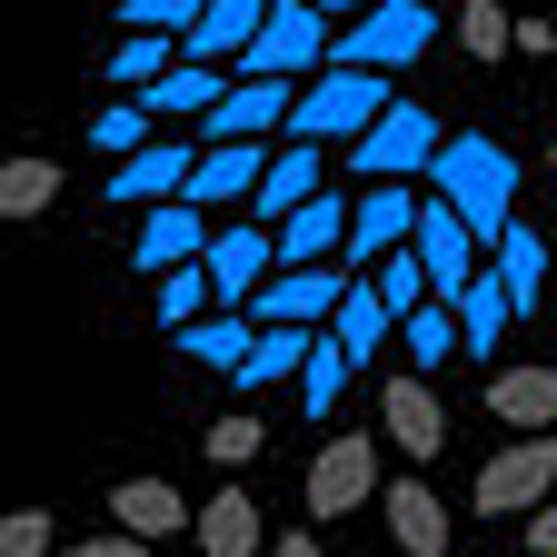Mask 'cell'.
Here are the masks:
<instances>
[{
	"mask_svg": "<svg viewBox=\"0 0 557 557\" xmlns=\"http://www.w3.org/2000/svg\"><path fill=\"white\" fill-rule=\"evenodd\" d=\"M429 189H438L458 220L478 230V249H498V239L518 230V160H508L487 129H448V150H438Z\"/></svg>",
	"mask_w": 557,
	"mask_h": 557,
	"instance_id": "obj_1",
	"label": "cell"
},
{
	"mask_svg": "<svg viewBox=\"0 0 557 557\" xmlns=\"http://www.w3.org/2000/svg\"><path fill=\"white\" fill-rule=\"evenodd\" d=\"M388 110H398L388 70H348V60H329L319 81L299 90V110H289V139H369Z\"/></svg>",
	"mask_w": 557,
	"mask_h": 557,
	"instance_id": "obj_2",
	"label": "cell"
},
{
	"mask_svg": "<svg viewBox=\"0 0 557 557\" xmlns=\"http://www.w3.org/2000/svg\"><path fill=\"white\" fill-rule=\"evenodd\" d=\"M329 60H338V21L309 11V0H278L269 30H259L249 60H239V81H319Z\"/></svg>",
	"mask_w": 557,
	"mask_h": 557,
	"instance_id": "obj_3",
	"label": "cell"
},
{
	"mask_svg": "<svg viewBox=\"0 0 557 557\" xmlns=\"http://www.w3.org/2000/svg\"><path fill=\"white\" fill-rule=\"evenodd\" d=\"M438 40L429 0H379L369 21H338V60L348 70H418V50Z\"/></svg>",
	"mask_w": 557,
	"mask_h": 557,
	"instance_id": "obj_4",
	"label": "cell"
},
{
	"mask_svg": "<svg viewBox=\"0 0 557 557\" xmlns=\"http://www.w3.org/2000/svg\"><path fill=\"white\" fill-rule=\"evenodd\" d=\"M438 150H448V129L418 110V100H398L369 139H348V170H359V180H429Z\"/></svg>",
	"mask_w": 557,
	"mask_h": 557,
	"instance_id": "obj_5",
	"label": "cell"
},
{
	"mask_svg": "<svg viewBox=\"0 0 557 557\" xmlns=\"http://www.w3.org/2000/svg\"><path fill=\"white\" fill-rule=\"evenodd\" d=\"M547 487H557V438H508L498 458L478 468V518H537L547 508Z\"/></svg>",
	"mask_w": 557,
	"mask_h": 557,
	"instance_id": "obj_6",
	"label": "cell"
},
{
	"mask_svg": "<svg viewBox=\"0 0 557 557\" xmlns=\"http://www.w3.org/2000/svg\"><path fill=\"white\" fill-rule=\"evenodd\" d=\"M348 289H359V278H348L338 259H309V269H278L269 289L249 299V319H259V329H329Z\"/></svg>",
	"mask_w": 557,
	"mask_h": 557,
	"instance_id": "obj_7",
	"label": "cell"
},
{
	"mask_svg": "<svg viewBox=\"0 0 557 557\" xmlns=\"http://www.w3.org/2000/svg\"><path fill=\"white\" fill-rule=\"evenodd\" d=\"M418 209H429V189L418 180H369L359 189V220H348V269H379L418 239Z\"/></svg>",
	"mask_w": 557,
	"mask_h": 557,
	"instance_id": "obj_8",
	"label": "cell"
},
{
	"mask_svg": "<svg viewBox=\"0 0 557 557\" xmlns=\"http://www.w3.org/2000/svg\"><path fill=\"white\" fill-rule=\"evenodd\" d=\"M209 209L199 199H160V209H139V239H129V269H150V278H170V269H189V259H209Z\"/></svg>",
	"mask_w": 557,
	"mask_h": 557,
	"instance_id": "obj_9",
	"label": "cell"
},
{
	"mask_svg": "<svg viewBox=\"0 0 557 557\" xmlns=\"http://www.w3.org/2000/svg\"><path fill=\"white\" fill-rule=\"evenodd\" d=\"M309 518H348V508H369L379 498V448L369 438H329L319 458H309Z\"/></svg>",
	"mask_w": 557,
	"mask_h": 557,
	"instance_id": "obj_10",
	"label": "cell"
},
{
	"mask_svg": "<svg viewBox=\"0 0 557 557\" xmlns=\"http://www.w3.org/2000/svg\"><path fill=\"white\" fill-rule=\"evenodd\" d=\"M199 269L220 278V309H249L269 278H278V230L239 220V230H220V239H209V259H199Z\"/></svg>",
	"mask_w": 557,
	"mask_h": 557,
	"instance_id": "obj_11",
	"label": "cell"
},
{
	"mask_svg": "<svg viewBox=\"0 0 557 557\" xmlns=\"http://www.w3.org/2000/svg\"><path fill=\"white\" fill-rule=\"evenodd\" d=\"M379 429H388V448H398V458L429 468V458L448 448V408H438V388H429V379L408 369V379H388V388H379Z\"/></svg>",
	"mask_w": 557,
	"mask_h": 557,
	"instance_id": "obj_12",
	"label": "cell"
},
{
	"mask_svg": "<svg viewBox=\"0 0 557 557\" xmlns=\"http://www.w3.org/2000/svg\"><path fill=\"white\" fill-rule=\"evenodd\" d=\"M418 259H429V289H438V299H468V278H478V230L458 220L438 189H429V209H418Z\"/></svg>",
	"mask_w": 557,
	"mask_h": 557,
	"instance_id": "obj_13",
	"label": "cell"
},
{
	"mask_svg": "<svg viewBox=\"0 0 557 557\" xmlns=\"http://www.w3.org/2000/svg\"><path fill=\"white\" fill-rule=\"evenodd\" d=\"M329 189V139H278V160H269V180H259V230H278L289 209H309Z\"/></svg>",
	"mask_w": 557,
	"mask_h": 557,
	"instance_id": "obj_14",
	"label": "cell"
},
{
	"mask_svg": "<svg viewBox=\"0 0 557 557\" xmlns=\"http://www.w3.org/2000/svg\"><path fill=\"white\" fill-rule=\"evenodd\" d=\"M299 90H309V81H239V90H230L220 110L199 120V139H209V150H220V139H259V129H289Z\"/></svg>",
	"mask_w": 557,
	"mask_h": 557,
	"instance_id": "obj_15",
	"label": "cell"
},
{
	"mask_svg": "<svg viewBox=\"0 0 557 557\" xmlns=\"http://www.w3.org/2000/svg\"><path fill=\"white\" fill-rule=\"evenodd\" d=\"M189 170H199V150H189V139H150V150H129V160L110 170V199H139V209L189 199Z\"/></svg>",
	"mask_w": 557,
	"mask_h": 557,
	"instance_id": "obj_16",
	"label": "cell"
},
{
	"mask_svg": "<svg viewBox=\"0 0 557 557\" xmlns=\"http://www.w3.org/2000/svg\"><path fill=\"white\" fill-rule=\"evenodd\" d=\"M348 220H359V199H338V189H319L309 209H289V220H278V269L338 259V249H348Z\"/></svg>",
	"mask_w": 557,
	"mask_h": 557,
	"instance_id": "obj_17",
	"label": "cell"
},
{
	"mask_svg": "<svg viewBox=\"0 0 557 557\" xmlns=\"http://www.w3.org/2000/svg\"><path fill=\"white\" fill-rule=\"evenodd\" d=\"M269 160H278V150H259V139H220V150H199V170H189V199H199V209H230V199H259Z\"/></svg>",
	"mask_w": 557,
	"mask_h": 557,
	"instance_id": "obj_18",
	"label": "cell"
},
{
	"mask_svg": "<svg viewBox=\"0 0 557 557\" xmlns=\"http://www.w3.org/2000/svg\"><path fill=\"white\" fill-rule=\"evenodd\" d=\"M487 418L518 438H547L557 429V369H498L487 379Z\"/></svg>",
	"mask_w": 557,
	"mask_h": 557,
	"instance_id": "obj_19",
	"label": "cell"
},
{
	"mask_svg": "<svg viewBox=\"0 0 557 557\" xmlns=\"http://www.w3.org/2000/svg\"><path fill=\"white\" fill-rule=\"evenodd\" d=\"M269 11H278V0H209V21H199L180 50H189V60H220V70H239V60H249V40L269 30Z\"/></svg>",
	"mask_w": 557,
	"mask_h": 557,
	"instance_id": "obj_20",
	"label": "cell"
},
{
	"mask_svg": "<svg viewBox=\"0 0 557 557\" xmlns=\"http://www.w3.org/2000/svg\"><path fill=\"white\" fill-rule=\"evenodd\" d=\"M379 518H388L398 557H448V508H438V498H429V487H418V478L379 487Z\"/></svg>",
	"mask_w": 557,
	"mask_h": 557,
	"instance_id": "obj_21",
	"label": "cell"
},
{
	"mask_svg": "<svg viewBox=\"0 0 557 557\" xmlns=\"http://www.w3.org/2000/svg\"><path fill=\"white\" fill-rule=\"evenodd\" d=\"M110 518H120V537H180V518H199V508H180V487H160V478H120L110 487Z\"/></svg>",
	"mask_w": 557,
	"mask_h": 557,
	"instance_id": "obj_22",
	"label": "cell"
},
{
	"mask_svg": "<svg viewBox=\"0 0 557 557\" xmlns=\"http://www.w3.org/2000/svg\"><path fill=\"white\" fill-rule=\"evenodd\" d=\"M189 537H199V557H259V498L249 487H220V498L189 518Z\"/></svg>",
	"mask_w": 557,
	"mask_h": 557,
	"instance_id": "obj_23",
	"label": "cell"
},
{
	"mask_svg": "<svg viewBox=\"0 0 557 557\" xmlns=\"http://www.w3.org/2000/svg\"><path fill=\"white\" fill-rule=\"evenodd\" d=\"M230 90H239V81H230V70H220V60H180V70H170V81H160V90H139V100H150L160 120H209V110H220Z\"/></svg>",
	"mask_w": 557,
	"mask_h": 557,
	"instance_id": "obj_24",
	"label": "cell"
},
{
	"mask_svg": "<svg viewBox=\"0 0 557 557\" xmlns=\"http://www.w3.org/2000/svg\"><path fill=\"white\" fill-rule=\"evenodd\" d=\"M249 348H259V319L249 309H209L199 329H180V359H209V369H249Z\"/></svg>",
	"mask_w": 557,
	"mask_h": 557,
	"instance_id": "obj_25",
	"label": "cell"
},
{
	"mask_svg": "<svg viewBox=\"0 0 557 557\" xmlns=\"http://www.w3.org/2000/svg\"><path fill=\"white\" fill-rule=\"evenodd\" d=\"M518 319V299H508V278L498 269H478L468 278V299H458V338H468V359H498V329Z\"/></svg>",
	"mask_w": 557,
	"mask_h": 557,
	"instance_id": "obj_26",
	"label": "cell"
},
{
	"mask_svg": "<svg viewBox=\"0 0 557 557\" xmlns=\"http://www.w3.org/2000/svg\"><path fill=\"white\" fill-rule=\"evenodd\" d=\"M309 359H319V329H259V348H249L239 388H278V379H309Z\"/></svg>",
	"mask_w": 557,
	"mask_h": 557,
	"instance_id": "obj_27",
	"label": "cell"
},
{
	"mask_svg": "<svg viewBox=\"0 0 557 557\" xmlns=\"http://www.w3.org/2000/svg\"><path fill=\"white\" fill-rule=\"evenodd\" d=\"M329 329H338V348H359V359H379V348L398 338V309L379 299V278H359V289L338 299V319H329Z\"/></svg>",
	"mask_w": 557,
	"mask_h": 557,
	"instance_id": "obj_28",
	"label": "cell"
},
{
	"mask_svg": "<svg viewBox=\"0 0 557 557\" xmlns=\"http://www.w3.org/2000/svg\"><path fill=\"white\" fill-rule=\"evenodd\" d=\"M398 348L418 359V379H429L438 359H458V348H468V338H458V299H429V309H408V319H398Z\"/></svg>",
	"mask_w": 557,
	"mask_h": 557,
	"instance_id": "obj_29",
	"label": "cell"
},
{
	"mask_svg": "<svg viewBox=\"0 0 557 557\" xmlns=\"http://www.w3.org/2000/svg\"><path fill=\"white\" fill-rule=\"evenodd\" d=\"M487 269L508 278V299H518V309H537V278H547V239H537V230L518 220V230H508L498 249H487Z\"/></svg>",
	"mask_w": 557,
	"mask_h": 557,
	"instance_id": "obj_30",
	"label": "cell"
},
{
	"mask_svg": "<svg viewBox=\"0 0 557 557\" xmlns=\"http://www.w3.org/2000/svg\"><path fill=\"white\" fill-rule=\"evenodd\" d=\"M60 199V160H11V170H0V220H40V209Z\"/></svg>",
	"mask_w": 557,
	"mask_h": 557,
	"instance_id": "obj_31",
	"label": "cell"
},
{
	"mask_svg": "<svg viewBox=\"0 0 557 557\" xmlns=\"http://www.w3.org/2000/svg\"><path fill=\"white\" fill-rule=\"evenodd\" d=\"M209 299H220V278H209L199 259H189V269H170V278H160V329H170V338H180V329H199V319H209Z\"/></svg>",
	"mask_w": 557,
	"mask_h": 557,
	"instance_id": "obj_32",
	"label": "cell"
},
{
	"mask_svg": "<svg viewBox=\"0 0 557 557\" xmlns=\"http://www.w3.org/2000/svg\"><path fill=\"white\" fill-rule=\"evenodd\" d=\"M348 369H359V348H338V329H319V359H309V379H299V408H309V418H329V408H338V388H348Z\"/></svg>",
	"mask_w": 557,
	"mask_h": 557,
	"instance_id": "obj_33",
	"label": "cell"
},
{
	"mask_svg": "<svg viewBox=\"0 0 557 557\" xmlns=\"http://www.w3.org/2000/svg\"><path fill=\"white\" fill-rule=\"evenodd\" d=\"M150 120H160L150 100H120V90H110V100H100V120H90V139H100L110 160H129V150H150Z\"/></svg>",
	"mask_w": 557,
	"mask_h": 557,
	"instance_id": "obj_34",
	"label": "cell"
},
{
	"mask_svg": "<svg viewBox=\"0 0 557 557\" xmlns=\"http://www.w3.org/2000/svg\"><path fill=\"white\" fill-rule=\"evenodd\" d=\"M369 278H379V299H388L398 319H408V309H429V299H438V289H429V259H418V239H408L398 259H379Z\"/></svg>",
	"mask_w": 557,
	"mask_h": 557,
	"instance_id": "obj_35",
	"label": "cell"
},
{
	"mask_svg": "<svg viewBox=\"0 0 557 557\" xmlns=\"http://www.w3.org/2000/svg\"><path fill=\"white\" fill-rule=\"evenodd\" d=\"M458 50H478V60H498V50H518V21L498 11V0H458Z\"/></svg>",
	"mask_w": 557,
	"mask_h": 557,
	"instance_id": "obj_36",
	"label": "cell"
},
{
	"mask_svg": "<svg viewBox=\"0 0 557 557\" xmlns=\"http://www.w3.org/2000/svg\"><path fill=\"white\" fill-rule=\"evenodd\" d=\"M120 21H129V30H180V40H189V30L209 21V0H129Z\"/></svg>",
	"mask_w": 557,
	"mask_h": 557,
	"instance_id": "obj_37",
	"label": "cell"
},
{
	"mask_svg": "<svg viewBox=\"0 0 557 557\" xmlns=\"http://www.w3.org/2000/svg\"><path fill=\"white\" fill-rule=\"evenodd\" d=\"M199 448H209V458H220V468H249V458L269 448V429H259V418H220V429H209Z\"/></svg>",
	"mask_w": 557,
	"mask_h": 557,
	"instance_id": "obj_38",
	"label": "cell"
},
{
	"mask_svg": "<svg viewBox=\"0 0 557 557\" xmlns=\"http://www.w3.org/2000/svg\"><path fill=\"white\" fill-rule=\"evenodd\" d=\"M0 557H50V508H11L0 518Z\"/></svg>",
	"mask_w": 557,
	"mask_h": 557,
	"instance_id": "obj_39",
	"label": "cell"
},
{
	"mask_svg": "<svg viewBox=\"0 0 557 557\" xmlns=\"http://www.w3.org/2000/svg\"><path fill=\"white\" fill-rule=\"evenodd\" d=\"M60 557H160V547H150V537H120V528H110V537H70Z\"/></svg>",
	"mask_w": 557,
	"mask_h": 557,
	"instance_id": "obj_40",
	"label": "cell"
},
{
	"mask_svg": "<svg viewBox=\"0 0 557 557\" xmlns=\"http://www.w3.org/2000/svg\"><path fill=\"white\" fill-rule=\"evenodd\" d=\"M528 557H557V508H537V518H528Z\"/></svg>",
	"mask_w": 557,
	"mask_h": 557,
	"instance_id": "obj_41",
	"label": "cell"
},
{
	"mask_svg": "<svg viewBox=\"0 0 557 557\" xmlns=\"http://www.w3.org/2000/svg\"><path fill=\"white\" fill-rule=\"evenodd\" d=\"M309 11H329V21H369L379 0H309Z\"/></svg>",
	"mask_w": 557,
	"mask_h": 557,
	"instance_id": "obj_42",
	"label": "cell"
},
{
	"mask_svg": "<svg viewBox=\"0 0 557 557\" xmlns=\"http://www.w3.org/2000/svg\"><path fill=\"white\" fill-rule=\"evenodd\" d=\"M269 557H319V537H309V528H289V537L269 547Z\"/></svg>",
	"mask_w": 557,
	"mask_h": 557,
	"instance_id": "obj_43",
	"label": "cell"
},
{
	"mask_svg": "<svg viewBox=\"0 0 557 557\" xmlns=\"http://www.w3.org/2000/svg\"><path fill=\"white\" fill-rule=\"evenodd\" d=\"M547 170H557V150H547Z\"/></svg>",
	"mask_w": 557,
	"mask_h": 557,
	"instance_id": "obj_44",
	"label": "cell"
}]
</instances>
